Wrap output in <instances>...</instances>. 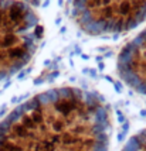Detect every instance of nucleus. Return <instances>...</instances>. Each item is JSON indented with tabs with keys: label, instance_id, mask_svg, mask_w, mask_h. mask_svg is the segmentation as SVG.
<instances>
[{
	"label": "nucleus",
	"instance_id": "1",
	"mask_svg": "<svg viewBox=\"0 0 146 151\" xmlns=\"http://www.w3.org/2000/svg\"><path fill=\"white\" fill-rule=\"evenodd\" d=\"M111 111L99 95L56 87L30 97L0 121V151H108Z\"/></svg>",
	"mask_w": 146,
	"mask_h": 151
},
{
	"label": "nucleus",
	"instance_id": "5",
	"mask_svg": "<svg viewBox=\"0 0 146 151\" xmlns=\"http://www.w3.org/2000/svg\"><path fill=\"white\" fill-rule=\"evenodd\" d=\"M123 151H146V128L133 135L126 143Z\"/></svg>",
	"mask_w": 146,
	"mask_h": 151
},
{
	"label": "nucleus",
	"instance_id": "3",
	"mask_svg": "<svg viewBox=\"0 0 146 151\" xmlns=\"http://www.w3.org/2000/svg\"><path fill=\"white\" fill-rule=\"evenodd\" d=\"M74 23L89 35H114L129 31L146 20V1H74Z\"/></svg>",
	"mask_w": 146,
	"mask_h": 151
},
{
	"label": "nucleus",
	"instance_id": "4",
	"mask_svg": "<svg viewBox=\"0 0 146 151\" xmlns=\"http://www.w3.org/2000/svg\"><path fill=\"white\" fill-rule=\"evenodd\" d=\"M116 66L119 78L130 89L146 95V28L125 45Z\"/></svg>",
	"mask_w": 146,
	"mask_h": 151
},
{
	"label": "nucleus",
	"instance_id": "2",
	"mask_svg": "<svg viewBox=\"0 0 146 151\" xmlns=\"http://www.w3.org/2000/svg\"><path fill=\"white\" fill-rule=\"evenodd\" d=\"M43 38L37 11L23 1H0V82L31 61Z\"/></svg>",
	"mask_w": 146,
	"mask_h": 151
}]
</instances>
